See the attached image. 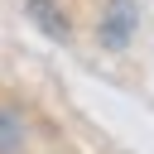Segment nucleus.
Instances as JSON below:
<instances>
[{
  "label": "nucleus",
  "mask_w": 154,
  "mask_h": 154,
  "mask_svg": "<svg viewBox=\"0 0 154 154\" xmlns=\"http://www.w3.org/2000/svg\"><path fill=\"white\" fill-rule=\"evenodd\" d=\"M135 29H140V5L135 0H111L101 10V19H96V38L111 53H125L130 38H135Z\"/></svg>",
  "instance_id": "obj_1"
},
{
  "label": "nucleus",
  "mask_w": 154,
  "mask_h": 154,
  "mask_svg": "<svg viewBox=\"0 0 154 154\" xmlns=\"http://www.w3.org/2000/svg\"><path fill=\"white\" fill-rule=\"evenodd\" d=\"M24 144H29L24 116L10 111V106H0V154H24Z\"/></svg>",
  "instance_id": "obj_2"
},
{
  "label": "nucleus",
  "mask_w": 154,
  "mask_h": 154,
  "mask_svg": "<svg viewBox=\"0 0 154 154\" xmlns=\"http://www.w3.org/2000/svg\"><path fill=\"white\" fill-rule=\"evenodd\" d=\"M24 10L34 14V24H38L48 38H67V34H72V29H67V19H63V10H58L53 0H29Z\"/></svg>",
  "instance_id": "obj_3"
}]
</instances>
